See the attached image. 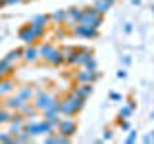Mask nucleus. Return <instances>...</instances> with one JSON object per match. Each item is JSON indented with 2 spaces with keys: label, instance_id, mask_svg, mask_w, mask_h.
<instances>
[{
  "label": "nucleus",
  "instance_id": "nucleus-31",
  "mask_svg": "<svg viewBox=\"0 0 154 144\" xmlns=\"http://www.w3.org/2000/svg\"><path fill=\"white\" fill-rule=\"evenodd\" d=\"M127 133H129V134L125 136V142H127V144H133V142H137V138H139V133H137V131H133V129H129Z\"/></svg>",
  "mask_w": 154,
  "mask_h": 144
},
{
  "label": "nucleus",
  "instance_id": "nucleus-13",
  "mask_svg": "<svg viewBox=\"0 0 154 144\" xmlns=\"http://www.w3.org/2000/svg\"><path fill=\"white\" fill-rule=\"evenodd\" d=\"M21 104H23V100L19 98L17 94H14V96H8V98L4 100L2 106H4V108H8L10 112H17V110L21 108Z\"/></svg>",
  "mask_w": 154,
  "mask_h": 144
},
{
  "label": "nucleus",
  "instance_id": "nucleus-18",
  "mask_svg": "<svg viewBox=\"0 0 154 144\" xmlns=\"http://www.w3.org/2000/svg\"><path fill=\"white\" fill-rule=\"evenodd\" d=\"M91 58H94V52L91 50L89 46H79V62H77V65L83 67L87 62L91 60Z\"/></svg>",
  "mask_w": 154,
  "mask_h": 144
},
{
  "label": "nucleus",
  "instance_id": "nucleus-19",
  "mask_svg": "<svg viewBox=\"0 0 154 144\" xmlns=\"http://www.w3.org/2000/svg\"><path fill=\"white\" fill-rule=\"evenodd\" d=\"M23 131L31 136H38V121L37 119H25V125H23Z\"/></svg>",
  "mask_w": 154,
  "mask_h": 144
},
{
  "label": "nucleus",
  "instance_id": "nucleus-28",
  "mask_svg": "<svg viewBox=\"0 0 154 144\" xmlns=\"http://www.w3.org/2000/svg\"><path fill=\"white\" fill-rule=\"evenodd\" d=\"M33 136L31 134H27L25 131H19L17 134H14V142H31Z\"/></svg>",
  "mask_w": 154,
  "mask_h": 144
},
{
  "label": "nucleus",
  "instance_id": "nucleus-43",
  "mask_svg": "<svg viewBox=\"0 0 154 144\" xmlns=\"http://www.w3.org/2000/svg\"><path fill=\"white\" fill-rule=\"evenodd\" d=\"M108 2H110V4H112V6H114V4H116V0H108Z\"/></svg>",
  "mask_w": 154,
  "mask_h": 144
},
{
  "label": "nucleus",
  "instance_id": "nucleus-4",
  "mask_svg": "<svg viewBox=\"0 0 154 144\" xmlns=\"http://www.w3.org/2000/svg\"><path fill=\"white\" fill-rule=\"evenodd\" d=\"M56 131L62 133V134H66V136H73V134L77 133V121L73 117H69V115L60 117V123H58Z\"/></svg>",
  "mask_w": 154,
  "mask_h": 144
},
{
  "label": "nucleus",
  "instance_id": "nucleus-41",
  "mask_svg": "<svg viewBox=\"0 0 154 144\" xmlns=\"http://www.w3.org/2000/svg\"><path fill=\"white\" fill-rule=\"evenodd\" d=\"M110 100H122V94H118V92H110Z\"/></svg>",
  "mask_w": 154,
  "mask_h": 144
},
{
  "label": "nucleus",
  "instance_id": "nucleus-22",
  "mask_svg": "<svg viewBox=\"0 0 154 144\" xmlns=\"http://www.w3.org/2000/svg\"><path fill=\"white\" fill-rule=\"evenodd\" d=\"M93 6H94V10L100 14V16H106V14L112 10V4H110L108 0H94Z\"/></svg>",
  "mask_w": 154,
  "mask_h": 144
},
{
  "label": "nucleus",
  "instance_id": "nucleus-23",
  "mask_svg": "<svg viewBox=\"0 0 154 144\" xmlns=\"http://www.w3.org/2000/svg\"><path fill=\"white\" fill-rule=\"evenodd\" d=\"M14 65H16V64H10V62H6V60L2 58V60H0V79L12 75V73H14Z\"/></svg>",
  "mask_w": 154,
  "mask_h": 144
},
{
  "label": "nucleus",
  "instance_id": "nucleus-14",
  "mask_svg": "<svg viewBox=\"0 0 154 144\" xmlns=\"http://www.w3.org/2000/svg\"><path fill=\"white\" fill-rule=\"evenodd\" d=\"M35 92H37V90L33 88V86H29V85L27 86H19V88L16 90V94L23 100V102H31L33 96H35Z\"/></svg>",
  "mask_w": 154,
  "mask_h": 144
},
{
  "label": "nucleus",
  "instance_id": "nucleus-6",
  "mask_svg": "<svg viewBox=\"0 0 154 144\" xmlns=\"http://www.w3.org/2000/svg\"><path fill=\"white\" fill-rule=\"evenodd\" d=\"M79 112L81 110L71 102V98H67V96L60 98V115H69V117H73V115H77Z\"/></svg>",
  "mask_w": 154,
  "mask_h": 144
},
{
  "label": "nucleus",
  "instance_id": "nucleus-48",
  "mask_svg": "<svg viewBox=\"0 0 154 144\" xmlns=\"http://www.w3.org/2000/svg\"><path fill=\"white\" fill-rule=\"evenodd\" d=\"M150 133H152V136H154V131H150Z\"/></svg>",
  "mask_w": 154,
  "mask_h": 144
},
{
  "label": "nucleus",
  "instance_id": "nucleus-36",
  "mask_svg": "<svg viewBox=\"0 0 154 144\" xmlns=\"http://www.w3.org/2000/svg\"><path fill=\"white\" fill-rule=\"evenodd\" d=\"M123 33H125V35H131V33H133V23H125V25H123Z\"/></svg>",
  "mask_w": 154,
  "mask_h": 144
},
{
  "label": "nucleus",
  "instance_id": "nucleus-37",
  "mask_svg": "<svg viewBox=\"0 0 154 144\" xmlns=\"http://www.w3.org/2000/svg\"><path fill=\"white\" fill-rule=\"evenodd\" d=\"M25 0H6V6H17V4H23Z\"/></svg>",
  "mask_w": 154,
  "mask_h": 144
},
{
  "label": "nucleus",
  "instance_id": "nucleus-30",
  "mask_svg": "<svg viewBox=\"0 0 154 144\" xmlns=\"http://www.w3.org/2000/svg\"><path fill=\"white\" fill-rule=\"evenodd\" d=\"M42 119H46L50 125H54L58 127V123H60V113H52V115H42Z\"/></svg>",
  "mask_w": 154,
  "mask_h": 144
},
{
  "label": "nucleus",
  "instance_id": "nucleus-17",
  "mask_svg": "<svg viewBox=\"0 0 154 144\" xmlns=\"http://www.w3.org/2000/svg\"><path fill=\"white\" fill-rule=\"evenodd\" d=\"M48 64H50L52 67H60V65H64V64H66V54H64V50H62V48H56V52L52 54L50 60H48Z\"/></svg>",
  "mask_w": 154,
  "mask_h": 144
},
{
  "label": "nucleus",
  "instance_id": "nucleus-39",
  "mask_svg": "<svg viewBox=\"0 0 154 144\" xmlns=\"http://www.w3.org/2000/svg\"><path fill=\"white\" fill-rule=\"evenodd\" d=\"M125 77H127V69H125V67H122V69L118 71V79H125Z\"/></svg>",
  "mask_w": 154,
  "mask_h": 144
},
{
  "label": "nucleus",
  "instance_id": "nucleus-40",
  "mask_svg": "<svg viewBox=\"0 0 154 144\" xmlns=\"http://www.w3.org/2000/svg\"><path fill=\"white\" fill-rule=\"evenodd\" d=\"M143 142H154V136H152V133L144 134V136H143Z\"/></svg>",
  "mask_w": 154,
  "mask_h": 144
},
{
  "label": "nucleus",
  "instance_id": "nucleus-26",
  "mask_svg": "<svg viewBox=\"0 0 154 144\" xmlns=\"http://www.w3.org/2000/svg\"><path fill=\"white\" fill-rule=\"evenodd\" d=\"M50 21L54 23V25H62V23H66V10H56V12L50 14Z\"/></svg>",
  "mask_w": 154,
  "mask_h": 144
},
{
  "label": "nucleus",
  "instance_id": "nucleus-29",
  "mask_svg": "<svg viewBox=\"0 0 154 144\" xmlns=\"http://www.w3.org/2000/svg\"><path fill=\"white\" fill-rule=\"evenodd\" d=\"M10 119H12V112L2 106V108H0V125H6Z\"/></svg>",
  "mask_w": 154,
  "mask_h": 144
},
{
  "label": "nucleus",
  "instance_id": "nucleus-34",
  "mask_svg": "<svg viewBox=\"0 0 154 144\" xmlns=\"http://www.w3.org/2000/svg\"><path fill=\"white\" fill-rule=\"evenodd\" d=\"M83 67H87V69H91V71H96V67H98V65H96V60H94V58H91V60L87 62Z\"/></svg>",
  "mask_w": 154,
  "mask_h": 144
},
{
  "label": "nucleus",
  "instance_id": "nucleus-20",
  "mask_svg": "<svg viewBox=\"0 0 154 144\" xmlns=\"http://www.w3.org/2000/svg\"><path fill=\"white\" fill-rule=\"evenodd\" d=\"M52 133H56V127L50 125L46 119H41L38 121V136H46V134H52Z\"/></svg>",
  "mask_w": 154,
  "mask_h": 144
},
{
  "label": "nucleus",
  "instance_id": "nucleus-2",
  "mask_svg": "<svg viewBox=\"0 0 154 144\" xmlns=\"http://www.w3.org/2000/svg\"><path fill=\"white\" fill-rule=\"evenodd\" d=\"M79 23L81 25H87V27L100 29V25L104 23V16H100L94 10V6H87V8H83V16H81Z\"/></svg>",
  "mask_w": 154,
  "mask_h": 144
},
{
  "label": "nucleus",
  "instance_id": "nucleus-3",
  "mask_svg": "<svg viewBox=\"0 0 154 144\" xmlns=\"http://www.w3.org/2000/svg\"><path fill=\"white\" fill-rule=\"evenodd\" d=\"M52 100H54V96L48 92V90L38 88L37 92H35V96H33V106H35L38 112H42V110H46L48 106L52 104Z\"/></svg>",
  "mask_w": 154,
  "mask_h": 144
},
{
  "label": "nucleus",
  "instance_id": "nucleus-11",
  "mask_svg": "<svg viewBox=\"0 0 154 144\" xmlns=\"http://www.w3.org/2000/svg\"><path fill=\"white\" fill-rule=\"evenodd\" d=\"M56 48L58 46H54L52 42H42V44L38 46V58H41V60H45L46 64H48V60H50L52 54L56 52Z\"/></svg>",
  "mask_w": 154,
  "mask_h": 144
},
{
  "label": "nucleus",
  "instance_id": "nucleus-12",
  "mask_svg": "<svg viewBox=\"0 0 154 144\" xmlns=\"http://www.w3.org/2000/svg\"><path fill=\"white\" fill-rule=\"evenodd\" d=\"M94 83H77V86H73V90L79 96H83V98L87 100L91 94H93V90H94V86H93Z\"/></svg>",
  "mask_w": 154,
  "mask_h": 144
},
{
  "label": "nucleus",
  "instance_id": "nucleus-15",
  "mask_svg": "<svg viewBox=\"0 0 154 144\" xmlns=\"http://www.w3.org/2000/svg\"><path fill=\"white\" fill-rule=\"evenodd\" d=\"M14 88H16V83H14L10 77H4V79H0V96L12 94Z\"/></svg>",
  "mask_w": 154,
  "mask_h": 144
},
{
  "label": "nucleus",
  "instance_id": "nucleus-46",
  "mask_svg": "<svg viewBox=\"0 0 154 144\" xmlns=\"http://www.w3.org/2000/svg\"><path fill=\"white\" fill-rule=\"evenodd\" d=\"M150 10H152V14H154V4H152V8H150Z\"/></svg>",
  "mask_w": 154,
  "mask_h": 144
},
{
  "label": "nucleus",
  "instance_id": "nucleus-38",
  "mask_svg": "<svg viewBox=\"0 0 154 144\" xmlns=\"http://www.w3.org/2000/svg\"><path fill=\"white\" fill-rule=\"evenodd\" d=\"M122 64L127 67V65H131V56H122Z\"/></svg>",
  "mask_w": 154,
  "mask_h": 144
},
{
  "label": "nucleus",
  "instance_id": "nucleus-10",
  "mask_svg": "<svg viewBox=\"0 0 154 144\" xmlns=\"http://www.w3.org/2000/svg\"><path fill=\"white\" fill-rule=\"evenodd\" d=\"M23 60H25L27 64H35L37 60H41V58H38V46L25 44V48H23Z\"/></svg>",
  "mask_w": 154,
  "mask_h": 144
},
{
  "label": "nucleus",
  "instance_id": "nucleus-42",
  "mask_svg": "<svg viewBox=\"0 0 154 144\" xmlns=\"http://www.w3.org/2000/svg\"><path fill=\"white\" fill-rule=\"evenodd\" d=\"M141 2H143V0H131L133 6H141Z\"/></svg>",
  "mask_w": 154,
  "mask_h": 144
},
{
  "label": "nucleus",
  "instance_id": "nucleus-24",
  "mask_svg": "<svg viewBox=\"0 0 154 144\" xmlns=\"http://www.w3.org/2000/svg\"><path fill=\"white\" fill-rule=\"evenodd\" d=\"M135 112V100L133 98H129V102L123 106L122 110H119V113H118V117H123V119H127V117H131V113Z\"/></svg>",
  "mask_w": 154,
  "mask_h": 144
},
{
  "label": "nucleus",
  "instance_id": "nucleus-35",
  "mask_svg": "<svg viewBox=\"0 0 154 144\" xmlns=\"http://www.w3.org/2000/svg\"><path fill=\"white\" fill-rule=\"evenodd\" d=\"M112 138H114V133L110 131V129H106L104 134H102V140H104V142H108V140H112Z\"/></svg>",
  "mask_w": 154,
  "mask_h": 144
},
{
  "label": "nucleus",
  "instance_id": "nucleus-16",
  "mask_svg": "<svg viewBox=\"0 0 154 144\" xmlns=\"http://www.w3.org/2000/svg\"><path fill=\"white\" fill-rule=\"evenodd\" d=\"M17 112H19V113H23L27 119H35V117H37V113H38V110H37L31 102H23V104H21V108H19Z\"/></svg>",
  "mask_w": 154,
  "mask_h": 144
},
{
  "label": "nucleus",
  "instance_id": "nucleus-5",
  "mask_svg": "<svg viewBox=\"0 0 154 144\" xmlns=\"http://www.w3.org/2000/svg\"><path fill=\"white\" fill-rule=\"evenodd\" d=\"M71 35L83 37V38H96V37H98V29L81 25V23H75V25H71Z\"/></svg>",
  "mask_w": 154,
  "mask_h": 144
},
{
  "label": "nucleus",
  "instance_id": "nucleus-45",
  "mask_svg": "<svg viewBox=\"0 0 154 144\" xmlns=\"http://www.w3.org/2000/svg\"><path fill=\"white\" fill-rule=\"evenodd\" d=\"M2 40H4V37H2V35H0V42H2Z\"/></svg>",
  "mask_w": 154,
  "mask_h": 144
},
{
  "label": "nucleus",
  "instance_id": "nucleus-9",
  "mask_svg": "<svg viewBox=\"0 0 154 144\" xmlns=\"http://www.w3.org/2000/svg\"><path fill=\"white\" fill-rule=\"evenodd\" d=\"M81 16H83V8H77V6L67 8L66 10V23H69V27L75 25V23H79Z\"/></svg>",
  "mask_w": 154,
  "mask_h": 144
},
{
  "label": "nucleus",
  "instance_id": "nucleus-27",
  "mask_svg": "<svg viewBox=\"0 0 154 144\" xmlns=\"http://www.w3.org/2000/svg\"><path fill=\"white\" fill-rule=\"evenodd\" d=\"M52 113H60V98H54L46 110H42V115H52Z\"/></svg>",
  "mask_w": 154,
  "mask_h": 144
},
{
  "label": "nucleus",
  "instance_id": "nucleus-44",
  "mask_svg": "<svg viewBox=\"0 0 154 144\" xmlns=\"http://www.w3.org/2000/svg\"><path fill=\"white\" fill-rule=\"evenodd\" d=\"M150 119H154V110H152V113H150Z\"/></svg>",
  "mask_w": 154,
  "mask_h": 144
},
{
  "label": "nucleus",
  "instance_id": "nucleus-33",
  "mask_svg": "<svg viewBox=\"0 0 154 144\" xmlns=\"http://www.w3.org/2000/svg\"><path fill=\"white\" fill-rule=\"evenodd\" d=\"M0 142H14V134L6 131V133H0Z\"/></svg>",
  "mask_w": 154,
  "mask_h": 144
},
{
  "label": "nucleus",
  "instance_id": "nucleus-25",
  "mask_svg": "<svg viewBox=\"0 0 154 144\" xmlns=\"http://www.w3.org/2000/svg\"><path fill=\"white\" fill-rule=\"evenodd\" d=\"M31 23H35V25H42V27H46L48 23H50V16L48 14H35L31 19H29Z\"/></svg>",
  "mask_w": 154,
  "mask_h": 144
},
{
  "label": "nucleus",
  "instance_id": "nucleus-47",
  "mask_svg": "<svg viewBox=\"0 0 154 144\" xmlns=\"http://www.w3.org/2000/svg\"><path fill=\"white\" fill-rule=\"evenodd\" d=\"M25 2H33V0H25Z\"/></svg>",
  "mask_w": 154,
  "mask_h": 144
},
{
  "label": "nucleus",
  "instance_id": "nucleus-7",
  "mask_svg": "<svg viewBox=\"0 0 154 144\" xmlns=\"http://www.w3.org/2000/svg\"><path fill=\"white\" fill-rule=\"evenodd\" d=\"M96 79H100V73H98V71H91V69H87V67H83L81 71L75 73V81H77V83H94Z\"/></svg>",
  "mask_w": 154,
  "mask_h": 144
},
{
  "label": "nucleus",
  "instance_id": "nucleus-8",
  "mask_svg": "<svg viewBox=\"0 0 154 144\" xmlns=\"http://www.w3.org/2000/svg\"><path fill=\"white\" fill-rule=\"evenodd\" d=\"M62 50L66 54V64L77 65V62H79V46H64Z\"/></svg>",
  "mask_w": 154,
  "mask_h": 144
},
{
  "label": "nucleus",
  "instance_id": "nucleus-1",
  "mask_svg": "<svg viewBox=\"0 0 154 144\" xmlns=\"http://www.w3.org/2000/svg\"><path fill=\"white\" fill-rule=\"evenodd\" d=\"M45 33H46V27L35 25V23L27 21L25 25L17 31V37H19V40H23L25 44H35L37 40H41V38L45 37Z\"/></svg>",
  "mask_w": 154,
  "mask_h": 144
},
{
  "label": "nucleus",
  "instance_id": "nucleus-32",
  "mask_svg": "<svg viewBox=\"0 0 154 144\" xmlns=\"http://www.w3.org/2000/svg\"><path fill=\"white\" fill-rule=\"evenodd\" d=\"M118 125H119V129H122V131H129V129H131L129 121H127V119H123V117H118Z\"/></svg>",
  "mask_w": 154,
  "mask_h": 144
},
{
  "label": "nucleus",
  "instance_id": "nucleus-21",
  "mask_svg": "<svg viewBox=\"0 0 154 144\" xmlns=\"http://www.w3.org/2000/svg\"><path fill=\"white\" fill-rule=\"evenodd\" d=\"M4 60L10 62V64H17L19 60H23V48H14V50H10L6 56H4Z\"/></svg>",
  "mask_w": 154,
  "mask_h": 144
}]
</instances>
